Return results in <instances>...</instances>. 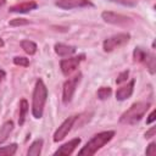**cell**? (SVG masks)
Returning <instances> with one entry per match:
<instances>
[{"mask_svg":"<svg viewBox=\"0 0 156 156\" xmlns=\"http://www.w3.org/2000/svg\"><path fill=\"white\" fill-rule=\"evenodd\" d=\"M113 136H115L113 130H105V132H100V133L95 134L78 151V155L79 156H93V155H95L102 146H105L110 140H112Z\"/></svg>","mask_w":156,"mask_h":156,"instance_id":"cell-1","label":"cell"},{"mask_svg":"<svg viewBox=\"0 0 156 156\" xmlns=\"http://www.w3.org/2000/svg\"><path fill=\"white\" fill-rule=\"evenodd\" d=\"M48 99V88L43 79H37L34 90H33V99H32V113L34 118H41L44 113V106Z\"/></svg>","mask_w":156,"mask_h":156,"instance_id":"cell-2","label":"cell"},{"mask_svg":"<svg viewBox=\"0 0 156 156\" xmlns=\"http://www.w3.org/2000/svg\"><path fill=\"white\" fill-rule=\"evenodd\" d=\"M149 107H150V102H145V101L134 102L128 110H126L121 115L119 122L123 124H135L144 117Z\"/></svg>","mask_w":156,"mask_h":156,"instance_id":"cell-3","label":"cell"},{"mask_svg":"<svg viewBox=\"0 0 156 156\" xmlns=\"http://www.w3.org/2000/svg\"><path fill=\"white\" fill-rule=\"evenodd\" d=\"M130 39V34L129 33H118V34H115L107 39L104 40L102 43V49L105 52H111L113 51L115 49L119 48V46H123L124 44H127Z\"/></svg>","mask_w":156,"mask_h":156,"instance_id":"cell-4","label":"cell"},{"mask_svg":"<svg viewBox=\"0 0 156 156\" xmlns=\"http://www.w3.org/2000/svg\"><path fill=\"white\" fill-rule=\"evenodd\" d=\"M80 79H82V73H78V74L67 79L63 83V88H62V101H63V104L71 102Z\"/></svg>","mask_w":156,"mask_h":156,"instance_id":"cell-5","label":"cell"},{"mask_svg":"<svg viewBox=\"0 0 156 156\" xmlns=\"http://www.w3.org/2000/svg\"><path fill=\"white\" fill-rule=\"evenodd\" d=\"M101 17L106 23L115 24V26H127L133 22V20L130 17L121 15V13H116L112 11H104L101 13Z\"/></svg>","mask_w":156,"mask_h":156,"instance_id":"cell-6","label":"cell"},{"mask_svg":"<svg viewBox=\"0 0 156 156\" xmlns=\"http://www.w3.org/2000/svg\"><path fill=\"white\" fill-rule=\"evenodd\" d=\"M85 58L84 54H79L78 56L74 57H69V58H63L60 62V67H61V72L65 76H69L71 73H73L77 67L79 66V63Z\"/></svg>","mask_w":156,"mask_h":156,"instance_id":"cell-7","label":"cell"},{"mask_svg":"<svg viewBox=\"0 0 156 156\" xmlns=\"http://www.w3.org/2000/svg\"><path fill=\"white\" fill-rule=\"evenodd\" d=\"M77 118H78V116H71V117H68V118H66L61 124H60V127L55 130V133H54V141L55 143H58V141H61L62 139H65V136L69 133V130L72 129V127H73V124H74V122L77 121Z\"/></svg>","mask_w":156,"mask_h":156,"instance_id":"cell-8","label":"cell"},{"mask_svg":"<svg viewBox=\"0 0 156 156\" xmlns=\"http://www.w3.org/2000/svg\"><path fill=\"white\" fill-rule=\"evenodd\" d=\"M55 5L62 10H72L78 7H91L94 4L90 0H57Z\"/></svg>","mask_w":156,"mask_h":156,"instance_id":"cell-9","label":"cell"},{"mask_svg":"<svg viewBox=\"0 0 156 156\" xmlns=\"http://www.w3.org/2000/svg\"><path fill=\"white\" fill-rule=\"evenodd\" d=\"M80 144V139L79 138H74L67 143H65L63 145H61L55 152L54 155H62V156H68V155H72L73 151L77 149V146Z\"/></svg>","mask_w":156,"mask_h":156,"instance_id":"cell-10","label":"cell"},{"mask_svg":"<svg viewBox=\"0 0 156 156\" xmlns=\"http://www.w3.org/2000/svg\"><path fill=\"white\" fill-rule=\"evenodd\" d=\"M134 84H135V80L132 79L126 85L118 88L116 91V99L119 101H123V100H127L128 98H130L133 94V90H134Z\"/></svg>","mask_w":156,"mask_h":156,"instance_id":"cell-11","label":"cell"},{"mask_svg":"<svg viewBox=\"0 0 156 156\" xmlns=\"http://www.w3.org/2000/svg\"><path fill=\"white\" fill-rule=\"evenodd\" d=\"M38 7V4L35 1H24V2H21V4H16L13 6L10 7V12H15V13H26V12H29L34 9Z\"/></svg>","mask_w":156,"mask_h":156,"instance_id":"cell-12","label":"cell"},{"mask_svg":"<svg viewBox=\"0 0 156 156\" xmlns=\"http://www.w3.org/2000/svg\"><path fill=\"white\" fill-rule=\"evenodd\" d=\"M55 49V52L61 56V57H68L71 55H73L76 52V46H72V45H67V44H62V43H57L55 44L54 46Z\"/></svg>","mask_w":156,"mask_h":156,"instance_id":"cell-13","label":"cell"},{"mask_svg":"<svg viewBox=\"0 0 156 156\" xmlns=\"http://www.w3.org/2000/svg\"><path fill=\"white\" fill-rule=\"evenodd\" d=\"M13 130V122L12 121H6L2 123L0 127V144L5 143L7 138L10 136V133Z\"/></svg>","mask_w":156,"mask_h":156,"instance_id":"cell-14","label":"cell"},{"mask_svg":"<svg viewBox=\"0 0 156 156\" xmlns=\"http://www.w3.org/2000/svg\"><path fill=\"white\" fill-rule=\"evenodd\" d=\"M43 143H44L43 139H35V140L30 144V146H29V149H28V151H27V155H28V156H39L40 152H41Z\"/></svg>","mask_w":156,"mask_h":156,"instance_id":"cell-15","label":"cell"},{"mask_svg":"<svg viewBox=\"0 0 156 156\" xmlns=\"http://www.w3.org/2000/svg\"><path fill=\"white\" fill-rule=\"evenodd\" d=\"M21 48L28 55H34L37 52V49H38L37 44L34 41H32V40H22L21 41Z\"/></svg>","mask_w":156,"mask_h":156,"instance_id":"cell-16","label":"cell"},{"mask_svg":"<svg viewBox=\"0 0 156 156\" xmlns=\"http://www.w3.org/2000/svg\"><path fill=\"white\" fill-rule=\"evenodd\" d=\"M28 112V102L26 99H22L20 102V117H18V124L23 126L26 121V116Z\"/></svg>","mask_w":156,"mask_h":156,"instance_id":"cell-17","label":"cell"},{"mask_svg":"<svg viewBox=\"0 0 156 156\" xmlns=\"http://www.w3.org/2000/svg\"><path fill=\"white\" fill-rule=\"evenodd\" d=\"M147 51L146 50H144L143 48H140V46H138V48H135L134 49V51H133V57H134V61L135 62H145V60H146V56H147Z\"/></svg>","mask_w":156,"mask_h":156,"instance_id":"cell-18","label":"cell"},{"mask_svg":"<svg viewBox=\"0 0 156 156\" xmlns=\"http://www.w3.org/2000/svg\"><path fill=\"white\" fill-rule=\"evenodd\" d=\"M17 151V144L12 143L6 146H0V156H12Z\"/></svg>","mask_w":156,"mask_h":156,"instance_id":"cell-19","label":"cell"},{"mask_svg":"<svg viewBox=\"0 0 156 156\" xmlns=\"http://www.w3.org/2000/svg\"><path fill=\"white\" fill-rule=\"evenodd\" d=\"M155 62H156L155 55H154V54H151V52H149L144 63L146 65V68L149 69V72H150L151 74H154V73H155Z\"/></svg>","mask_w":156,"mask_h":156,"instance_id":"cell-20","label":"cell"},{"mask_svg":"<svg viewBox=\"0 0 156 156\" xmlns=\"http://www.w3.org/2000/svg\"><path fill=\"white\" fill-rule=\"evenodd\" d=\"M111 94H112V89H111L110 87H101V88H99V90H98V93H96V95H98V98H99L100 100H106V99H108V98L111 96Z\"/></svg>","mask_w":156,"mask_h":156,"instance_id":"cell-21","label":"cell"},{"mask_svg":"<svg viewBox=\"0 0 156 156\" xmlns=\"http://www.w3.org/2000/svg\"><path fill=\"white\" fill-rule=\"evenodd\" d=\"M13 63L16 66H22V67H28L29 66V60L23 56H15L13 57Z\"/></svg>","mask_w":156,"mask_h":156,"instance_id":"cell-22","label":"cell"},{"mask_svg":"<svg viewBox=\"0 0 156 156\" xmlns=\"http://www.w3.org/2000/svg\"><path fill=\"white\" fill-rule=\"evenodd\" d=\"M29 22L26 20V18H15V20H11L10 22H9V24L11 26V27H18V26H26V24H28Z\"/></svg>","mask_w":156,"mask_h":156,"instance_id":"cell-23","label":"cell"},{"mask_svg":"<svg viewBox=\"0 0 156 156\" xmlns=\"http://www.w3.org/2000/svg\"><path fill=\"white\" fill-rule=\"evenodd\" d=\"M110 1L121 4L123 6H128V7H133V6L136 5V0H110Z\"/></svg>","mask_w":156,"mask_h":156,"instance_id":"cell-24","label":"cell"},{"mask_svg":"<svg viewBox=\"0 0 156 156\" xmlns=\"http://www.w3.org/2000/svg\"><path fill=\"white\" fill-rule=\"evenodd\" d=\"M128 76H129V71H128V69L121 72V73L118 74V77L116 78V84H121V83L126 82V80L128 79Z\"/></svg>","mask_w":156,"mask_h":156,"instance_id":"cell-25","label":"cell"},{"mask_svg":"<svg viewBox=\"0 0 156 156\" xmlns=\"http://www.w3.org/2000/svg\"><path fill=\"white\" fill-rule=\"evenodd\" d=\"M145 154L146 155H155L156 154V143L155 141H152L147 145V147L145 150Z\"/></svg>","mask_w":156,"mask_h":156,"instance_id":"cell-26","label":"cell"},{"mask_svg":"<svg viewBox=\"0 0 156 156\" xmlns=\"http://www.w3.org/2000/svg\"><path fill=\"white\" fill-rule=\"evenodd\" d=\"M155 133H156V127H151L149 130H146V133H145V138H146V139L152 138V136L155 135Z\"/></svg>","mask_w":156,"mask_h":156,"instance_id":"cell-27","label":"cell"},{"mask_svg":"<svg viewBox=\"0 0 156 156\" xmlns=\"http://www.w3.org/2000/svg\"><path fill=\"white\" fill-rule=\"evenodd\" d=\"M155 115H156V112H155V110H152L151 111V113L149 115V117H147V119H146V124H151L154 121H155Z\"/></svg>","mask_w":156,"mask_h":156,"instance_id":"cell-28","label":"cell"},{"mask_svg":"<svg viewBox=\"0 0 156 156\" xmlns=\"http://www.w3.org/2000/svg\"><path fill=\"white\" fill-rule=\"evenodd\" d=\"M5 76H6V73H5V71H4V69H0V83L2 82V79L5 78Z\"/></svg>","mask_w":156,"mask_h":156,"instance_id":"cell-29","label":"cell"},{"mask_svg":"<svg viewBox=\"0 0 156 156\" xmlns=\"http://www.w3.org/2000/svg\"><path fill=\"white\" fill-rule=\"evenodd\" d=\"M5 2H6L5 0H0V9H1V7H2L4 5H5Z\"/></svg>","mask_w":156,"mask_h":156,"instance_id":"cell-30","label":"cell"},{"mask_svg":"<svg viewBox=\"0 0 156 156\" xmlns=\"http://www.w3.org/2000/svg\"><path fill=\"white\" fill-rule=\"evenodd\" d=\"M5 45V43H4V40H2V38H0V48H2Z\"/></svg>","mask_w":156,"mask_h":156,"instance_id":"cell-31","label":"cell"}]
</instances>
